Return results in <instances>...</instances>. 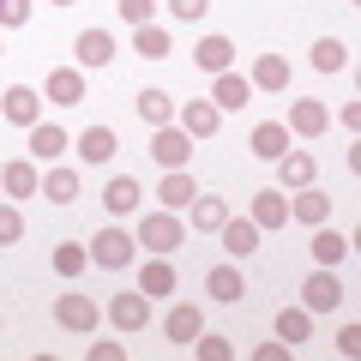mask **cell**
Masks as SVG:
<instances>
[{"label":"cell","mask_w":361,"mask_h":361,"mask_svg":"<svg viewBox=\"0 0 361 361\" xmlns=\"http://www.w3.org/2000/svg\"><path fill=\"white\" fill-rule=\"evenodd\" d=\"M85 247H90V265H97V271H127L133 259H139V235H133V229H121V223L97 229Z\"/></svg>","instance_id":"6da1fadb"},{"label":"cell","mask_w":361,"mask_h":361,"mask_svg":"<svg viewBox=\"0 0 361 361\" xmlns=\"http://www.w3.org/2000/svg\"><path fill=\"white\" fill-rule=\"evenodd\" d=\"M139 241H145V253H175L180 241H187V223H180V211H145V223H139Z\"/></svg>","instance_id":"7a4b0ae2"},{"label":"cell","mask_w":361,"mask_h":361,"mask_svg":"<svg viewBox=\"0 0 361 361\" xmlns=\"http://www.w3.org/2000/svg\"><path fill=\"white\" fill-rule=\"evenodd\" d=\"M151 157L163 169H193V133H180L175 121L169 127H151Z\"/></svg>","instance_id":"3957f363"},{"label":"cell","mask_w":361,"mask_h":361,"mask_svg":"<svg viewBox=\"0 0 361 361\" xmlns=\"http://www.w3.org/2000/svg\"><path fill=\"white\" fill-rule=\"evenodd\" d=\"M103 319L115 325V331H145V325H151V295H145V289H121L103 307Z\"/></svg>","instance_id":"277c9868"},{"label":"cell","mask_w":361,"mask_h":361,"mask_svg":"<svg viewBox=\"0 0 361 361\" xmlns=\"http://www.w3.org/2000/svg\"><path fill=\"white\" fill-rule=\"evenodd\" d=\"M97 319H103V307H97V301L85 295V289H66L61 301H54V325H66V331H97Z\"/></svg>","instance_id":"5b68a950"},{"label":"cell","mask_w":361,"mask_h":361,"mask_svg":"<svg viewBox=\"0 0 361 361\" xmlns=\"http://www.w3.org/2000/svg\"><path fill=\"white\" fill-rule=\"evenodd\" d=\"M175 127L193 133V139H211V133L223 127V109L211 103V97H187V103H175Z\"/></svg>","instance_id":"8992f818"},{"label":"cell","mask_w":361,"mask_h":361,"mask_svg":"<svg viewBox=\"0 0 361 361\" xmlns=\"http://www.w3.org/2000/svg\"><path fill=\"white\" fill-rule=\"evenodd\" d=\"M337 301H343V283H337V265H319L301 283V307L307 313H337Z\"/></svg>","instance_id":"52a82bcc"},{"label":"cell","mask_w":361,"mask_h":361,"mask_svg":"<svg viewBox=\"0 0 361 361\" xmlns=\"http://www.w3.org/2000/svg\"><path fill=\"white\" fill-rule=\"evenodd\" d=\"M73 54H78V73H103L109 61H115V37H109L103 25H90L73 37Z\"/></svg>","instance_id":"ba28073f"},{"label":"cell","mask_w":361,"mask_h":361,"mask_svg":"<svg viewBox=\"0 0 361 361\" xmlns=\"http://www.w3.org/2000/svg\"><path fill=\"white\" fill-rule=\"evenodd\" d=\"M193 199H199L193 169H163V180H157V205H163V211H187Z\"/></svg>","instance_id":"9c48e42d"},{"label":"cell","mask_w":361,"mask_h":361,"mask_svg":"<svg viewBox=\"0 0 361 361\" xmlns=\"http://www.w3.org/2000/svg\"><path fill=\"white\" fill-rule=\"evenodd\" d=\"M73 151H78V163H115V151H121V139H115V127H97V121H90L85 133H78L73 139Z\"/></svg>","instance_id":"30bf717a"},{"label":"cell","mask_w":361,"mask_h":361,"mask_svg":"<svg viewBox=\"0 0 361 361\" xmlns=\"http://www.w3.org/2000/svg\"><path fill=\"white\" fill-rule=\"evenodd\" d=\"M0 115H6V121H13V127H37V121H42V90H30V85H13V90H6V97H0Z\"/></svg>","instance_id":"8fae6325"},{"label":"cell","mask_w":361,"mask_h":361,"mask_svg":"<svg viewBox=\"0 0 361 361\" xmlns=\"http://www.w3.org/2000/svg\"><path fill=\"white\" fill-rule=\"evenodd\" d=\"M211 103L223 109V115H235V109H247L253 103V85H247V73H211Z\"/></svg>","instance_id":"7c38bea8"},{"label":"cell","mask_w":361,"mask_h":361,"mask_svg":"<svg viewBox=\"0 0 361 361\" xmlns=\"http://www.w3.org/2000/svg\"><path fill=\"white\" fill-rule=\"evenodd\" d=\"M325 127H331V109H325L319 97H295V103H289V133H295V139H319Z\"/></svg>","instance_id":"4fadbf2b"},{"label":"cell","mask_w":361,"mask_h":361,"mask_svg":"<svg viewBox=\"0 0 361 361\" xmlns=\"http://www.w3.org/2000/svg\"><path fill=\"white\" fill-rule=\"evenodd\" d=\"M37 187H42V175H37V157H13V163H0V193L30 199Z\"/></svg>","instance_id":"5bb4252c"},{"label":"cell","mask_w":361,"mask_h":361,"mask_svg":"<svg viewBox=\"0 0 361 361\" xmlns=\"http://www.w3.org/2000/svg\"><path fill=\"white\" fill-rule=\"evenodd\" d=\"M163 331H169V343H175V349H193V337L205 331V313L180 301V307H169V313H163Z\"/></svg>","instance_id":"9a60e30c"},{"label":"cell","mask_w":361,"mask_h":361,"mask_svg":"<svg viewBox=\"0 0 361 361\" xmlns=\"http://www.w3.org/2000/svg\"><path fill=\"white\" fill-rule=\"evenodd\" d=\"M103 205H109V217H133V211L145 205V187H139L133 175H115V180L103 187Z\"/></svg>","instance_id":"2e32d148"},{"label":"cell","mask_w":361,"mask_h":361,"mask_svg":"<svg viewBox=\"0 0 361 361\" xmlns=\"http://www.w3.org/2000/svg\"><path fill=\"white\" fill-rule=\"evenodd\" d=\"M289 217L295 223H331V193H319V187H295V199H289Z\"/></svg>","instance_id":"e0dca14e"},{"label":"cell","mask_w":361,"mask_h":361,"mask_svg":"<svg viewBox=\"0 0 361 361\" xmlns=\"http://www.w3.org/2000/svg\"><path fill=\"white\" fill-rule=\"evenodd\" d=\"M247 85H253V90H289V61L277 49H265L253 61V73H247Z\"/></svg>","instance_id":"ac0fdd59"},{"label":"cell","mask_w":361,"mask_h":361,"mask_svg":"<svg viewBox=\"0 0 361 361\" xmlns=\"http://www.w3.org/2000/svg\"><path fill=\"white\" fill-rule=\"evenodd\" d=\"M25 145H30V157H37V163H54L73 139H66V127H54V121H37V127L25 133Z\"/></svg>","instance_id":"d6986e66"},{"label":"cell","mask_w":361,"mask_h":361,"mask_svg":"<svg viewBox=\"0 0 361 361\" xmlns=\"http://www.w3.org/2000/svg\"><path fill=\"white\" fill-rule=\"evenodd\" d=\"M217 235H223V247H229V259H247V253H259V235L265 229H259L253 217H229Z\"/></svg>","instance_id":"ffe728a7"},{"label":"cell","mask_w":361,"mask_h":361,"mask_svg":"<svg viewBox=\"0 0 361 361\" xmlns=\"http://www.w3.org/2000/svg\"><path fill=\"white\" fill-rule=\"evenodd\" d=\"M247 217H253L259 229H283V223H289V193H283V187L253 193V211H247Z\"/></svg>","instance_id":"44dd1931"},{"label":"cell","mask_w":361,"mask_h":361,"mask_svg":"<svg viewBox=\"0 0 361 361\" xmlns=\"http://www.w3.org/2000/svg\"><path fill=\"white\" fill-rule=\"evenodd\" d=\"M193 61L205 66V73H229V66H235V42L211 30V37H199V42H193Z\"/></svg>","instance_id":"7402d4cb"},{"label":"cell","mask_w":361,"mask_h":361,"mask_svg":"<svg viewBox=\"0 0 361 361\" xmlns=\"http://www.w3.org/2000/svg\"><path fill=\"white\" fill-rule=\"evenodd\" d=\"M49 103H61V109L85 103V73H78V66H54L49 73Z\"/></svg>","instance_id":"603a6c76"},{"label":"cell","mask_w":361,"mask_h":361,"mask_svg":"<svg viewBox=\"0 0 361 361\" xmlns=\"http://www.w3.org/2000/svg\"><path fill=\"white\" fill-rule=\"evenodd\" d=\"M49 205H73L78 199V169H61V163H49V175H42V187H37Z\"/></svg>","instance_id":"cb8c5ba5"},{"label":"cell","mask_w":361,"mask_h":361,"mask_svg":"<svg viewBox=\"0 0 361 361\" xmlns=\"http://www.w3.org/2000/svg\"><path fill=\"white\" fill-rule=\"evenodd\" d=\"M277 187H283V193L313 187V157L307 151H283V157H277Z\"/></svg>","instance_id":"d4e9b609"},{"label":"cell","mask_w":361,"mask_h":361,"mask_svg":"<svg viewBox=\"0 0 361 361\" xmlns=\"http://www.w3.org/2000/svg\"><path fill=\"white\" fill-rule=\"evenodd\" d=\"M205 289H211V301H223V307H235V301L247 295V277H241V271H235V265H211Z\"/></svg>","instance_id":"484cf974"},{"label":"cell","mask_w":361,"mask_h":361,"mask_svg":"<svg viewBox=\"0 0 361 361\" xmlns=\"http://www.w3.org/2000/svg\"><path fill=\"white\" fill-rule=\"evenodd\" d=\"M180 283V277H175V265H169V259L163 253H151V259H145V271H139V289H145V295H169V289H175Z\"/></svg>","instance_id":"4316f807"},{"label":"cell","mask_w":361,"mask_h":361,"mask_svg":"<svg viewBox=\"0 0 361 361\" xmlns=\"http://www.w3.org/2000/svg\"><path fill=\"white\" fill-rule=\"evenodd\" d=\"M283 151H289V127H283V121H259V127H253V157L277 163Z\"/></svg>","instance_id":"83f0119b"},{"label":"cell","mask_w":361,"mask_h":361,"mask_svg":"<svg viewBox=\"0 0 361 361\" xmlns=\"http://www.w3.org/2000/svg\"><path fill=\"white\" fill-rule=\"evenodd\" d=\"M313 259H319V265H343L349 259V235H337L331 223H313Z\"/></svg>","instance_id":"f1b7e54d"},{"label":"cell","mask_w":361,"mask_h":361,"mask_svg":"<svg viewBox=\"0 0 361 361\" xmlns=\"http://www.w3.org/2000/svg\"><path fill=\"white\" fill-rule=\"evenodd\" d=\"M85 271H90V247L85 241H61V247H54V277L73 283V277H85Z\"/></svg>","instance_id":"f546056e"},{"label":"cell","mask_w":361,"mask_h":361,"mask_svg":"<svg viewBox=\"0 0 361 361\" xmlns=\"http://www.w3.org/2000/svg\"><path fill=\"white\" fill-rule=\"evenodd\" d=\"M187 211H193V229H205V235H217L223 223H229V205H223L217 193H199V199H193Z\"/></svg>","instance_id":"4dcf8cb0"},{"label":"cell","mask_w":361,"mask_h":361,"mask_svg":"<svg viewBox=\"0 0 361 361\" xmlns=\"http://www.w3.org/2000/svg\"><path fill=\"white\" fill-rule=\"evenodd\" d=\"M139 121L145 127H169L175 121V97L169 90H139Z\"/></svg>","instance_id":"1f68e13d"},{"label":"cell","mask_w":361,"mask_h":361,"mask_svg":"<svg viewBox=\"0 0 361 361\" xmlns=\"http://www.w3.org/2000/svg\"><path fill=\"white\" fill-rule=\"evenodd\" d=\"M133 49H139L145 61H169L175 42H169V30H157V25H133Z\"/></svg>","instance_id":"d6a6232c"},{"label":"cell","mask_w":361,"mask_h":361,"mask_svg":"<svg viewBox=\"0 0 361 361\" xmlns=\"http://www.w3.org/2000/svg\"><path fill=\"white\" fill-rule=\"evenodd\" d=\"M349 61H355L349 42H337V37H319V42H313V66H319V73H343Z\"/></svg>","instance_id":"836d02e7"},{"label":"cell","mask_w":361,"mask_h":361,"mask_svg":"<svg viewBox=\"0 0 361 361\" xmlns=\"http://www.w3.org/2000/svg\"><path fill=\"white\" fill-rule=\"evenodd\" d=\"M277 337H289V349L307 343V337H313V313L307 307H283V313H277Z\"/></svg>","instance_id":"e575fe53"},{"label":"cell","mask_w":361,"mask_h":361,"mask_svg":"<svg viewBox=\"0 0 361 361\" xmlns=\"http://www.w3.org/2000/svg\"><path fill=\"white\" fill-rule=\"evenodd\" d=\"M13 241H25V211L0 205V247H13Z\"/></svg>","instance_id":"d590c367"},{"label":"cell","mask_w":361,"mask_h":361,"mask_svg":"<svg viewBox=\"0 0 361 361\" xmlns=\"http://www.w3.org/2000/svg\"><path fill=\"white\" fill-rule=\"evenodd\" d=\"M193 355H205V361H229L235 343H229V337H205V331H199V337H193Z\"/></svg>","instance_id":"8d00e7d4"},{"label":"cell","mask_w":361,"mask_h":361,"mask_svg":"<svg viewBox=\"0 0 361 361\" xmlns=\"http://www.w3.org/2000/svg\"><path fill=\"white\" fill-rule=\"evenodd\" d=\"M30 25V0H0V30H18Z\"/></svg>","instance_id":"74e56055"},{"label":"cell","mask_w":361,"mask_h":361,"mask_svg":"<svg viewBox=\"0 0 361 361\" xmlns=\"http://www.w3.org/2000/svg\"><path fill=\"white\" fill-rule=\"evenodd\" d=\"M169 13H175L180 25H199V18L211 13V0H169Z\"/></svg>","instance_id":"f35d334b"},{"label":"cell","mask_w":361,"mask_h":361,"mask_svg":"<svg viewBox=\"0 0 361 361\" xmlns=\"http://www.w3.org/2000/svg\"><path fill=\"white\" fill-rule=\"evenodd\" d=\"M115 6L127 25H151V13H157V0H115Z\"/></svg>","instance_id":"ab89813d"},{"label":"cell","mask_w":361,"mask_h":361,"mask_svg":"<svg viewBox=\"0 0 361 361\" xmlns=\"http://www.w3.org/2000/svg\"><path fill=\"white\" fill-rule=\"evenodd\" d=\"M85 355H90V361H121V355H127V349H121L115 337H97V343H90Z\"/></svg>","instance_id":"60d3db41"},{"label":"cell","mask_w":361,"mask_h":361,"mask_svg":"<svg viewBox=\"0 0 361 361\" xmlns=\"http://www.w3.org/2000/svg\"><path fill=\"white\" fill-rule=\"evenodd\" d=\"M337 355H361V325H343L337 331Z\"/></svg>","instance_id":"b9f144b4"},{"label":"cell","mask_w":361,"mask_h":361,"mask_svg":"<svg viewBox=\"0 0 361 361\" xmlns=\"http://www.w3.org/2000/svg\"><path fill=\"white\" fill-rule=\"evenodd\" d=\"M283 355H289V343H259L253 349V361H283Z\"/></svg>","instance_id":"7bdbcfd3"},{"label":"cell","mask_w":361,"mask_h":361,"mask_svg":"<svg viewBox=\"0 0 361 361\" xmlns=\"http://www.w3.org/2000/svg\"><path fill=\"white\" fill-rule=\"evenodd\" d=\"M337 121H343V127L355 133V127H361V103H343V109H337Z\"/></svg>","instance_id":"ee69618b"},{"label":"cell","mask_w":361,"mask_h":361,"mask_svg":"<svg viewBox=\"0 0 361 361\" xmlns=\"http://www.w3.org/2000/svg\"><path fill=\"white\" fill-rule=\"evenodd\" d=\"M54 6H73V0H54Z\"/></svg>","instance_id":"f6af8a7d"},{"label":"cell","mask_w":361,"mask_h":361,"mask_svg":"<svg viewBox=\"0 0 361 361\" xmlns=\"http://www.w3.org/2000/svg\"><path fill=\"white\" fill-rule=\"evenodd\" d=\"M0 325H6V319H0Z\"/></svg>","instance_id":"bcb514c9"}]
</instances>
